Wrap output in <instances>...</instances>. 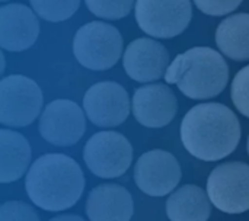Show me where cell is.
Wrapping results in <instances>:
<instances>
[{
    "instance_id": "cell-1",
    "label": "cell",
    "mask_w": 249,
    "mask_h": 221,
    "mask_svg": "<svg viewBox=\"0 0 249 221\" xmlns=\"http://www.w3.org/2000/svg\"><path fill=\"white\" fill-rule=\"evenodd\" d=\"M181 141L185 150L198 160H222L238 147L241 124L226 105L200 103L185 114L181 122Z\"/></svg>"
},
{
    "instance_id": "cell-2",
    "label": "cell",
    "mask_w": 249,
    "mask_h": 221,
    "mask_svg": "<svg viewBox=\"0 0 249 221\" xmlns=\"http://www.w3.org/2000/svg\"><path fill=\"white\" fill-rule=\"evenodd\" d=\"M29 200L45 211H64L80 200L85 176L79 163L61 153L39 156L25 179Z\"/></svg>"
},
{
    "instance_id": "cell-3",
    "label": "cell",
    "mask_w": 249,
    "mask_h": 221,
    "mask_svg": "<svg viewBox=\"0 0 249 221\" xmlns=\"http://www.w3.org/2000/svg\"><path fill=\"white\" fill-rule=\"evenodd\" d=\"M165 80L190 99L203 101L220 95L229 82V67L220 52L210 47H193L175 57Z\"/></svg>"
},
{
    "instance_id": "cell-4",
    "label": "cell",
    "mask_w": 249,
    "mask_h": 221,
    "mask_svg": "<svg viewBox=\"0 0 249 221\" xmlns=\"http://www.w3.org/2000/svg\"><path fill=\"white\" fill-rule=\"evenodd\" d=\"M76 60L89 70H108L114 67L123 52V36L120 31L101 20L80 26L73 39Z\"/></svg>"
},
{
    "instance_id": "cell-5",
    "label": "cell",
    "mask_w": 249,
    "mask_h": 221,
    "mask_svg": "<svg viewBox=\"0 0 249 221\" xmlns=\"http://www.w3.org/2000/svg\"><path fill=\"white\" fill-rule=\"evenodd\" d=\"M133 153L131 143L123 134L101 131L88 140L83 149V160L95 176L115 179L130 169Z\"/></svg>"
},
{
    "instance_id": "cell-6",
    "label": "cell",
    "mask_w": 249,
    "mask_h": 221,
    "mask_svg": "<svg viewBox=\"0 0 249 221\" xmlns=\"http://www.w3.org/2000/svg\"><path fill=\"white\" fill-rule=\"evenodd\" d=\"M42 108V90L32 79L12 74L0 80V122L9 127L32 124Z\"/></svg>"
},
{
    "instance_id": "cell-7",
    "label": "cell",
    "mask_w": 249,
    "mask_h": 221,
    "mask_svg": "<svg viewBox=\"0 0 249 221\" xmlns=\"http://www.w3.org/2000/svg\"><path fill=\"white\" fill-rule=\"evenodd\" d=\"M210 203L226 214H242L249 210V165L226 162L214 168L207 179Z\"/></svg>"
},
{
    "instance_id": "cell-8",
    "label": "cell",
    "mask_w": 249,
    "mask_h": 221,
    "mask_svg": "<svg viewBox=\"0 0 249 221\" xmlns=\"http://www.w3.org/2000/svg\"><path fill=\"white\" fill-rule=\"evenodd\" d=\"M134 6L140 29L159 39L181 35L193 19L190 0H136Z\"/></svg>"
},
{
    "instance_id": "cell-9",
    "label": "cell",
    "mask_w": 249,
    "mask_h": 221,
    "mask_svg": "<svg viewBox=\"0 0 249 221\" xmlns=\"http://www.w3.org/2000/svg\"><path fill=\"white\" fill-rule=\"evenodd\" d=\"M182 172L177 157L162 149L143 153L134 166V182L149 197H165L178 187Z\"/></svg>"
},
{
    "instance_id": "cell-10",
    "label": "cell",
    "mask_w": 249,
    "mask_h": 221,
    "mask_svg": "<svg viewBox=\"0 0 249 221\" xmlns=\"http://www.w3.org/2000/svg\"><path fill=\"white\" fill-rule=\"evenodd\" d=\"M86 131V118L80 106L69 99H57L45 106L39 117V134L50 144L69 147Z\"/></svg>"
},
{
    "instance_id": "cell-11",
    "label": "cell",
    "mask_w": 249,
    "mask_h": 221,
    "mask_svg": "<svg viewBox=\"0 0 249 221\" xmlns=\"http://www.w3.org/2000/svg\"><path fill=\"white\" fill-rule=\"evenodd\" d=\"M83 109L89 121L96 127L112 128L128 118L131 103L127 90L120 83L99 82L86 90Z\"/></svg>"
},
{
    "instance_id": "cell-12",
    "label": "cell",
    "mask_w": 249,
    "mask_h": 221,
    "mask_svg": "<svg viewBox=\"0 0 249 221\" xmlns=\"http://www.w3.org/2000/svg\"><path fill=\"white\" fill-rule=\"evenodd\" d=\"M133 115L147 128H162L172 122L178 111V99L174 90L163 83H152L139 87L133 96Z\"/></svg>"
},
{
    "instance_id": "cell-13",
    "label": "cell",
    "mask_w": 249,
    "mask_h": 221,
    "mask_svg": "<svg viewBox=\"0 0 249 221\" xmlns=\"http://www.w3.org/2000/svg\"><path fill=\"white\" fill-rule=\"evenodd\" d=\"M123 64L130 79L140 83H149L165 76L171 58L168 50L159 41L137 38L125 48Z\"/></svg>"
},
{
    "instance_id": "cell-14",
    "label": "cell",
    "mask_w": 249,
    "mask_h": 221,
    "mask_svg": "<svg viewBox=\"0 0 249 221\" xmlns=\"http://www.w3.org/2000/svg\"><path fill=\"white\" fill-rule=\"evenodd\" d=\"M39 35V22L25 4L12 3L0 7V47L7 51H23L32 47Z\"/></svg>"
},
{
    "instance_id": "cell-15",
    "label": "cell",
    "mask_w": 249,
    "mask_h": 221,
    "mask_svg": "<svg viewBox=\"0 0 249 221\" xmlns=\"http://www.w3.org/2000/svg\"><path fill=\"white\" fill-rule=\"evenodd\" d=\"M86 214L90 221H130L134 214V201L124 187L102 184L89 192Z\"/></svg>"
},
{
    "instance_id": "cell-16",
    "label": "cell",
    "mask_w": 249,
    "mask_h": 221,
    "mask_svg": "<svg viewBox=\"0 0 249 221\" xmlns=\"http://www.w3.org/2000/svg\"><path fill=\"white\" fill-rule=\"evenodd\" d=\"M31 162L28 140L12 130H0V184H10L23 176Z\"/></svg>"
},
{
    "instance_id": "cell-17",
    "label": "cell",
    "mask_w": 249,
    "mask_h": 221,
    "mask_svg": "<svg viewBox=\"0 0 249 221\" xmlns=\"http://www.w3.org/2000/svg\"><path fill=\"white\" fill-rule=\"evenodd\" d=\"M212 203L206 191L197 185H184L166 201V216L171 221H207Z\"/></svg>"
},
{
    "instance_id": "cell-18",
    "label": "cell",
    "mask_w": 249,
    "mask_h": 221,
    "mask_svg": "<svg viewBox=\"0 0 249 221\" xmlns=\"http://www.w3.org/2000/svg\"><path fill=\"white\" fill-rule=\"evenodd\" d=\"M220 52L235 61L249 60V13L231 15L216 29Z\"/></svg>"
},
{
    "instance_id": "cell-19",
    "label": "cell",
    "mask_w": 249,
    "mask_h": 221,
    "mask_svg": "<svg viewBox=\"0 0 249 221\" xmlns=\"http://www.w3.org/2000/svg\"><path fill=\"white\" fill-rule=\"evenodd\" d=\"M35 13L48 22H61L71 17L79 6L80 0H29Z\"/></svg>"
},
{
    "instance_id": "cell-20",
    "label": "cell",
    "mask_w": 249,
    "mask_h": 221,
    "mask_svg": "<svg viewBox=\"0 0 249 221\" xmlns=\"http://www.w3.org/2000/svg\"><path fill=\"white\" fill-rule=\"evenodd\" d=\"M85 3L95 16L118 20L131 12L136 0H85Z\"/></svg>"
},
{
    "instance_id": "cell-21",
    "label": "cell",
    "mask_w": 249,
    "mask_h": 221,
    "mask_svg": "<svg viewBox=\"0 0 249 221\" xmlns=\"http://www.w3.org/2000/svg\"><path fill=\"white\" fill-rule=\"evenodd\" d=\"M231 96L235 108L249 118V66L236 73L231 86Z\"/></svg>"
},
{
    "instance_id": "cell-22",
    "label": "cell",
    "mask_w": 249,
    "mask_h": 221,
    "mask_svg": "<svg viewBox=\"0 0 249 221\" xmlns=\"http://www.w3.org/2000/svg\"><path fill=\"white\" fill-rule=\"evenodd\" d=\"M0 221H39V217L23 201H7L0 205Z\"/></svg>"
},
{
    "instance_id": "cell-23",
    "label": "cell",
    "mask_w": 249,
    "mask_h": 221,
    "mask_svg": "<svg viewBox=\"0 0 249 221\" xmlns=\"http://www.w3.org/2000/svg\"><path fill=\"white\" fill-rule=\"evenodd\" d=\"M200 12L210 16H226L239 7L242 0H193Z\"/></svg>"
},
{
    "instance_id": "cell-24",
    "label": "cell",
    "mask_w": 249,
    "mask_h": 221,
    "mask_svg": "<svg viewBox=\"0 0 249 221\" xmlns=\"http://www.w3.org/2000/svg\"><path fill=\"white\" fill-rule=\"evenodd\" d=\"M50 221H85L82 217L79 216H74V214H67V216H58V217H54Z\"/></svg>"
},
{
    "instance_id": "cell-25",
    "label": "cell",
    "mask_w": 249,
    "mask_h": 221,
    "mask_svg": "<svg viewBox=\"0 0 249 221\" xmlns=\"http://www.w3.org/2000/svg\"><path fill=\"white\" fill-rule=\"evenodd\" d=\"M4 67H6V60H4L3 52L0 51V76H1V74H3V71H4Z\"/></svg>"
},
{
    "instance_id": "cell-26",
    "label": "cell",
    "mask_w": 249,
    "mask_h": 221,
    "mask_svg": "<svg viewBox=\"0 0 249 221\" xmlns=\"http://www.w3.org/2000/svg\"><path fill=\"white\" fill-rule=\"evenodd\" d=\"M247 150H248V154H249V136H248V143H247Z\"/></svg>"
},
{
    "instance_id": "cell-27",
    "label": "cell",
    "mask_w": 249,
    "mask_h": 221,
    "mask_svg": "<svg viewBox=\"0 0 249 221\" xmlns=\"http://www.w3.org/2000/svg\"><path fill=\"white\" fill-rule=\"evenodd\" d=\"M0 1H6V0H0Z\"/></svg>"
}]
</instances>
